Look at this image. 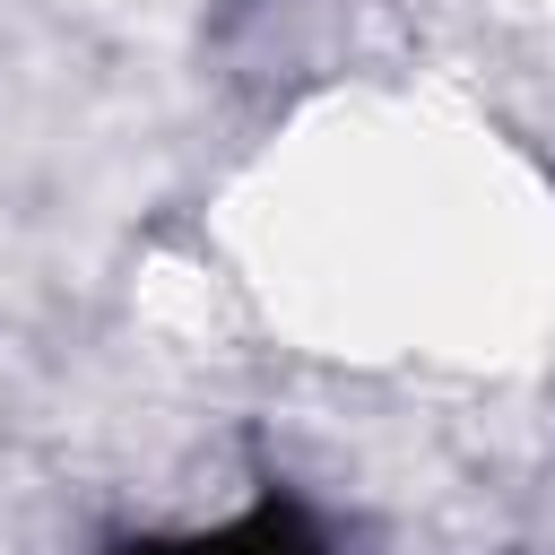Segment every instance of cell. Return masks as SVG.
I'll use <instances>...</instances> for the list:
<instances>
[{"mask_svg": "<svg viewBox=\"0 0 555 555\" xmlns=\"http://www.w3.org/2000/svg\"><path fill=\"white\" fill-rule=\"evenodd\" d=\"M130 555H321V538L304 529L295 503H260V512H243V520H225V529L147 538V546H130Z\"/></svg>", "mask_w": 555, "mask_h": 555, "instance_id": "obj_1", "label": "cell"}]
</instances>
